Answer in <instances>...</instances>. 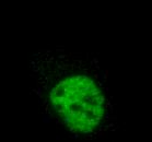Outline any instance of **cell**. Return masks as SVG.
<instances>
[{
	"mask_svg": "<svg viewBox=\"0 0 152 142\" xmlns=\"http://www.w3.org/2000/svg\"><path fill=\"white\" fill-rule=\"evenodd\" d=\"M28 70L38 107L57 128L84 140L119 130L108 71L96 54L44 47L31 55Z\"/></svg>",
	"mask_w": 152,
	"mask_h": 142,
	"instance_id": "6da1fadb",
	"label": "cell"
}]
</instances>
